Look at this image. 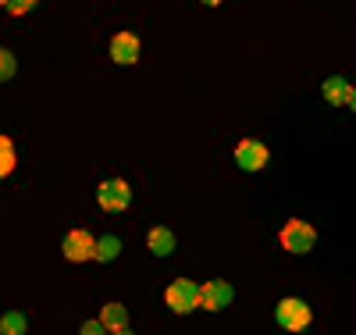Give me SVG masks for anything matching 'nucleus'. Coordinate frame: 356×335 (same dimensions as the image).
Wrapping results in <instances>:
<instances>
[{"label": "nucleus", "instance_id": "nucleus-18", "mask_svg": "<svg viewBox=\"0 0 356 335\" xmlns=\"http://www.w3.org/2000/svg\"><path fill=\"white\" fill-rule=\"evenodd\" d=\"M346 104H349V107L356 111V86H349V97H346Z\"/></svg>", "mask_w": 356, "mask_h": 335}, {"label": "nucleus", "instance_id": "nucleus-9", "mask_svg": "<svg viewBox=\"0 0 356 335\" xmlns=\"http://www.w3.org/2000/svg\"><path fill=\"white\" fill-rule=\"evenodd\" d=\"M100 321H104L107 332H118V335L129 332V311L122 307V303H107L104 314H100Z\"/></svg>", "mask_w": 356, "mask_h": 335}, {"label": "nucleus", "instance_id": "nucleus-3", "mask_svg": "<svg viewBox=\"0 0 356 335\" xmlns=\"http://www.w3.org/2000/svg\"><path fill=\"white\" fill-rule=\"evenodd\" d=\"M129 200H132V186L125 178H107L100 186V207L111 210V215H114V210H125Z\"/></svg>", "mask_w": 356, "mask_h": 335}, {"label": "nucleus", "instance_id": "nucleus-19", "mask_svg": "<svg viewBox=\"0 0 356 335\" xmlns=\"http://www.w3.org/2000/svg\"><path fill=\"white\" fill-rule=\"evenodd\" d=\"M203 4H221V0H203Z\"/></svg>", "mask_w": 356, "mask_h": 335}, {"label": "nucleus", "instance_id": "nucleus-10", "mask_svg": "<svg viewBox=\"0 0 356 335\" xmlns=\"http://www.w3.org/2000/svg\"><path fill=\"white\" fill-rule=\"evenodd\" d=\"M146 247H150V254H157V257H168V254L175 250V235H171V228H164V225L150 228V232H146Z\"/></svg>", "mask_w": 356, "mask_h": 335}, {"label": "nucleus", "instance_id": "nucleus-17", "mask_svg": "<svg viewBox=\"0 0 356 335\" xmlns=\"http://www.w3.org/2000/svg\"><path fill=\"white\" fill-rule=\"evenodd\" d=\"M97 332H104V321L97 318V321H86L82 325V335H97Z\"/></svg>", "mask_w": 356, "mask_h": 335}, {"label": "nucleus", "instance_id": "nucleus-14", "mask_svg": "<svg viewBox=\"0 0 356 335\" xmlns=\"http://www.w3.org/2000/svg\"><path fill=\"white\" fill-rule=\"evenodd\" d=\"M29 325H25V314H18V311H11V314H4L0 318V332L4 335H22Z\"/></svg>", "mask_w": 356, "mask_h": 335}, {"label": "nucleus", "instance_id": "nucleus-11", "mask_svg": "<svg viewBox=\"0 0 356 335\" xmlns=\"http://www.w3.org/2000/svg\"><path fill=\"white\" fill-rule=\"evenodd\" d=\"M321 93H324V100L328 104H346V97H349V82L346 79H339V75H332V79H324V86H321Z\"/></svg>", "mask_w": 356, "mask_h": 335}, {"label": "nucleus", "instance_id": "nucleus-16", "mask_svg": "<svg viewBox=\"0 0 356 335\" xmlns=\"http://www.w3.org/2000/svg\"><path fill=\"white\" fill-rule=\"evenodd\" d=\"M0 4L8 8V15H25V11L36 8V0H0Z\"/></svg>", "mask_w": 356, "mask_h": 335}, {"label": "nucleus", "instance_id": "nucleus-7", "mask_svg": "<svg viewBox=\"0 0 356 335\" xmlns=\"http://www.w3.org/2000/svg\"><path fill=\"white\" fill-rule=\"evenodd\" d=\"M93 250H97V239L89 232L75 228V232L65 235V257L68 260H93Z\"/></svg>", "mask_w": 356, "mask_h": 335}, {"label": "nucleus", "instance_id": "nucleus-6", "mask_svg": "<svg viewBox=\"0 0 356 335\" xmlns=\"http://www.w3.org/2000/svg\"><path fill=\"white\" fill-rule=\"evenodd\" d=\"M232 296H235V289H232L225 279H214V282L200 286V307L221 311V307H228V303H232Z\"/></svg>", "mask_w": 356, "mask_h": 335}, {"label": "nucleus", "instance_id": "nucleus-12", "mask_svg": "<svg viewBox=\"0 0 356 335\" xmlns=\"http://www.w3.org/2000/svg\"><path fill=\"white\" fill-rule=\"evenodd\" d=\"M118 254H122V242H118V235H104V239H97V250H93L97 260H114Z\"/></svg>", "mask_w": 356, "mask_h": 335}, {"label": "nucleus", "instance_id": "nucleus-2", "mask_svg": "<svg viewBox=\"0 0 356 335\" xmlns=\"http://www.w3.org/2000/svg\"><path fill=\"white\" fill-rule=\"evenodd\" d=\"M314 239H317L314 225H310V221H300V218H292V221L282 228V247H285L289 254H307V250L314 247Z\"/></svg>", "mask_w": 356, "mask_h": 335}, {"label": "nucleus", "instance_id": "nucleus-5", "mask_svg": "<svg viewBox=\"0 0 356 335\" xmlns=\"http://www.w3.org/2000/svg\"><path fill=\"white\" fill-rule=\"evenodd\" d=\"M267 157H271V150H267L264 143H257V139H243L239 146H235V164H239L243 171H260L267 164Z\"/></svg>", "mask_w": 356, "mask_h": 335}, {"label": "nucleus", "instance_id": "nucleus-8", "mask_svg": "<svg viewBox=\"0 0 356 335\" xmlns=\"http://www.w3.org/2000/svg\"><path fill=\"white\" fill-rule=\"evenodd\" d=\"M111 57H114V65H136V57H139V40H136L132 33L111 36Z\"/></svg>", "mask_w": 356, "mask_h": 335}, {"label": "nucleus", "instance_id": "nucleus-4", "mask_svg": "<svg viewBox=\"0 0 356 335\" xmlns=\"http://www.w3.org/2000/svg\"><path fill=\"white\" fill-rule=\"evenodd\" d=\"M278 325L282 328H289V332H303L307 325H310V307L303 299H282L278 303Z\"/></svg>", "mask_w": 356, "mask_h": 335}, {"label": "nucleus", "instance_id": "nucleus-13", "mask_svg": "<svg viewBox=\"0 0 356 335\" xmlns=\"http://www.w3.org/2000/svg\"><path fill=\"white\" fill-rule=\"evenodd\" d=\"M15 171V146L8 136H0V178H8Z\"/></svg>", "mask_w": 356, "mask_h": 335}, {"label": "nucleus", "instance_id": "nucleus-15", "mask_svg": "<svg viewBox=\"0 0 356 335\" xmlns=\"http://www.w3.org/2000/svg\"><path fill=\"white\" fill-rule=\"evenodd\" d=\"M15 68H18V65H15V54L0 47V82H8V79L15 75Z\"/></svg>", "mask_w": 356, "mask_h": 335}, {"label": "nucleus", "instance_id": "nucleus-1", "mask_svg": "<svg viewBox=\"0 0 356 335\" xmlns=\"http://www.w3.org/2000/svg\"><path fill=\"white\" fill-rule=\"evenodd\" d=\"M164 299H168V307H171L175 314H189V311L200 307V286H196L193 279H175V282L168 286Z\"/></svg>", "mask_w": 356, "mask_h": 335}]
</instances>
